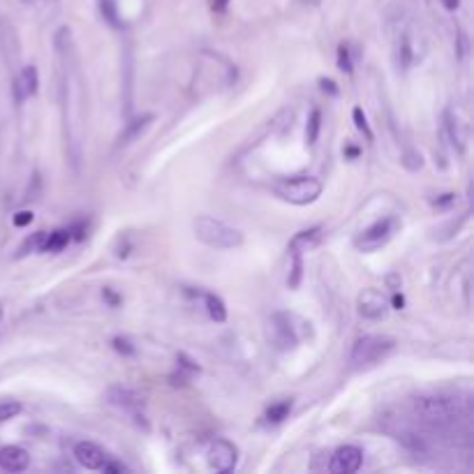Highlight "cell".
I'll return each mask as SVG.
<instances>
[{"mask_svg":"<svg viewBox=\"0 0 474 474\" xmlns=\"http://www.w3.org/2000/svg\"><path fill=\"white\" fill-rule=\"evenodd\" d=\"M320 130H322V111L320 109H313V111H310L308 125H306V144L308 146H315L317 144Z\"/></svg>","mask_w":474,"mask_h":474,"instance_id":"obj_19","label":"cell"},{"mask_svg":"<svg viewBox=\"0 0 474 474\" xmlns=\"http://www.w3.org/2000/svg\"><path fill=\"white\" fill-rule=\"evenodd\" d=\"M320 83H322V91H329L331 95L338 93V88H335V81H331V79H320Z\"/></svg>","mask_w":474,"mask_h":474,"instance_id":"obj_34","label":"cell"},{"mask_svg":"<svg viewBox=\"0 0 474 474\" xmlns=\"http://www.w3.org/2000/svg\"><path fill=\"white\" fill-rule=\"evenodd\" d=\"M102 470H105V472H125L127 468H125V465H120V463H109V461H105Z\"/></svg>","mask_w":474,"mask_h":474,"instance_id":"obj_32","label":"cell"},{"mask_svg":"<svg viewBox=\"0 0 474 474\" xmlns=\"http://www.w3.org/2000/svg\"><path fill=\"white\" fill-rule=\"evenodd\" d=\"M393 229H395V220L393 218H382L373 222L368 229H364L361 234L357 236L354 245L361 250V253H375L382 245H386L393 236Z\"/></svg>","mask_w":474,"mask_h":474,"instance_id":"obj_6","label":"cell"},{"mask_svg":"<svg viewBox=\"0 0 474 474\" xmlns=\"http://www.w3.org/2000/svg\"><path fill=\"white\" fill-rule=\"evenodd\" d=\"M412 412L421 424L433 430H446L470 417V407H465L461 400H449L442 395H419L412 400Z\"/></svg>","mask_w":474,"mask_h":474,"instance_id":"obj_1","label":"cell"},{"mask_svg":"<svg viewBox=\"0 0 474 474\" xmlns=\"http://www.w3.org/2000/svg\"><path fill=\"white\" fill-rule=\"evenodd\" d=\"M338 67L342 72H352V58H349V49L347 45H340L338 47Z\"/></svg>","mask_w":474,"mask_h":474,"instance_id":"obj_26","label":"cell"},{"mask_svg":"<svg viewBox=\"0 0 474 474\" xmlns=\"http://www.w3.org/2000/svg\"><path fill=\"white\" fill-rule=\"evenodd\" d=\"M236 458H238V451L236 446L227 442V439H213L209 444V449H206V461H209V468L220 472V474H227L236 468Z\"/></svg>","mask_w":474,"mask_h":474,"instance_id":"obj_7","label":"cell"},{"mask_svg":"<svg viewBox=\"0 0 474 474\" xmlns=\"http://www.w3.org/2000/svg\"><path fill=\"white\" fill-rule=\"evenodd\" d=\"M403 165L407 169H412V171L421 169V155L415 153V151H407V155H405V160H403Z\"/></svg>","mask_w":474,"mask_h":474,"instance_id":"obj_29","label":"cell"},{"mask_svg":"<svg viewBox=\"0 0 474 474\" xmlns=\"http://www.w3.org/2000/svg\"><path fill=\"white\" fill-rule=\"evenodd\" d=\"M398 63L403 70H407V67L415 63V49H412V40L407 35H403L400 45H398Z\"/></svg>","mask_w":474,"mask_h":474,"instance_id":"obj_21","label":"cell"},{"mask_svg":"<svg viewBox=\"0 0 474 474\" xmlns=\"http://www.w3.org/2000/svg\"><path fill=\"white\" fill-rule=\"evenodd\" d=\"M70 241H72V229H56L51 231V234H45L42 250H45V253H58V250L67 248Z\"/></svg>","mask_w":474,"mask_h":474,"instance_id":"obj_16","label":"cell"},{"mask_svg":"<svg viewBox=\"0 0 474 474\" xmlns=\"http://www.w3.org/2000/svg\"><path fill=\"white\" fill-rule=\"evenodd\" d=\"M291 260H294V264H291V275H289L287 284L291 289H296L299 282H301V275H304V264H301V255L299 253H291Z\"/></svg>","mask_w":474,"mask_h":474,"instance_id":"obj_25","label":"cell"},{"mask_svg":"<svg viewBox=\"0 0 474 474\" xmlns=\"http://www.w3.org/2000/svg\"><path fill=\"white\" fill-rule=\"evenodd\" d=\"M322 227H310V229H304L299 231V234L289 241V253H308V250H313L322 243Z\"/></svg>","mask_w":474,"mask_h":474,"instance_id":"obj_15","label":"cell"},{"mask_svg":"<svg viewBox=\"0 0 474 474\" xmlns=\"http://www.w3.org/2000/svg\"><path fill=\"white\" fill-rule=\"evenodd\" d=\"M442 5L446 7L449 12H456L461 7V0H442Z\"/></svg>","mask_w":474,"mask_h":474,"instance_id":"obj_38","label":"cell"},{"mask_svg":"<svg viewBox=\"0 0 474 474\" xmlns=\"http://www.w3.org/2000/svg\"><path fill=\"white\" fill-rule=\"evenodd\" d=\"M291 412V400H280V403H273L269 410H266V421L269 424H280L289 417Z\"/></svg>","mask_w":474,"mask_h":474,"instance_id":"obj_20","label":"cell"},{"mask_svg":"<svg viewBox=\"0 0 474 474\" xmlns=\"http://www.w3.org/2000/svg\"><path fill=\"white\" fill-rule=\"evenodd\" d=\"M21 412V403H16V400H3L0 403V424L3 421H10V419H14L16 415Z\"/></svg>","mask_w":474,"mask_h":474,"instance_id":"obj_24","label":"cell"},{"mask_svg":"<svg viewBox=\"0 0 474 474\" xmlns=\"http://www.w3.org/2000/svg\"><path fill=\"white\" fill-rule=\"evenodd\" d=\"M153 120V116L151 114H146V116H139V118H132L130 123L125 125V130H123V134H120V139H118V144L120 146H125V144H130L132 139H137L146 127H149V123Z\"/></svg>","mask_w":474,"mask_h":474,"instance_id":"obj_17","label":"cell"},{"mask_svg":"<svg viewBox=\"0 0 474 474\" xmlns=\"http://www.w3.org/2000/svg\"><path fill=\"white\" fill-rule=\"evenodd\" d=\"M33 218H35V215H33V211H19V213L14 215V225L16 227H25V225H30Z\"/></svg>","mask_w":474,"mask_h":474,"instance_id":"obj_30","label":"cell"},{"mask_svg":"<svg viewBox=\"0 0 474 474\" xmlns=\"http://www.w3.org/2000/svg\"><path fill=\"white\" fill-rule=\"evenodd\" d=\"M453 197H456V195H451V192H449V195H442V197H439V200H435L433 204H435V206H449V204H453Z\"/></svg>","mask_w":474,"mask_h":474,"instance_id":"obj_35","label":"cell"},{"mask_svg":"<svg viewBox=\"0 0 474 474\" xmlns=\"http://www.w3.org/2000/svg\"><path fill=\"white\" fill-rule=\"evenodd\" d=\"M100 5H102V14L107 16V21L116 25L118 16H116V3H114V0H100Z\"/></svg>","mask_w":474,"mask_h":474,"instance_id":"obj_28","label":"cell"},{"mask_svg":"<svg viewBox=\"0 0 474 474\" xmlns=\"http://www.w3.org/2000/svg\"><path fill=\"white\" fill-rule=\"evenodd\" d=\"M227 5H229V0H213V12L222 14L227 10Z\"/></svg>","mask_w":474,"mask_h":474,"instance_id":"obj_36","label":"cell"},{"mask_svg":"<svg viewBox=\"0 0 474 474\" xmlns=\"http://www.w3.org/2000/svg\"><path fill=\"white\" fill-rule=\"evenodd\" d=\"M310 333V324L291 313H275L269 322V338L278 349L296 347L301 338Z\"/></svg>","mask_w":474,"mask_h":474,"instance_id":"obj_3","label":"cell"},{"mask_svg":"<svg viewBox=\"0 0 474 474\" xmlns=\"http://www.w3.org/2000/svg\"><path fill=\"white\" fill-rule=\"evenodd\" d=\"M30 465V456L21 446H3L0 449V468L5 472H23Z\"/></svg>","mask_w":474,"mask_h":474,"instance_id":"obj_14","label":"cell"},{"mask_svg":"<svg viewBox=\"0 0 474 474\" xmlns=\"http://www.w3.org/2000/svg\"><path fill=\"white\" fill-rule=\"evenodd\" d=\"M102 294H105V299H107V301H109V304H111V306H114V308H116V306L120 304V299H118V296H116V294H114V291H111L109 287H105V291H102Z\"/></svg>","mask_w":474,"mask_h":474,"instance_id":"obj_33","label":"cell"},{"mask_svg":"<svg viewBox=\"0 0 474 474\" xmlns=\"http://www.w3.org/2000/svg\"><path fill=\"white\" fill-rule=\"evenodd\" d=\"M111 345H114L116 352H120V354H125V357H132L134 354V345L127 340V338H120V335H118V338L111 340Z\"/></svg>","mask_w":474,"mask_h":474,"instance_id":"obj_27","label":"cell"},{"mask_svg":"<svg viewBox=\"0 0 474 474\" xmlns=\"http://www.w3.org/2000/svg\"><path fill=\"white\" fill-rule=\"evenodd\" d=\"M361 463H364V451L359 449V446H340L338 451L331 456V463H329V470L333 474H354Z\"/></svg>","mask_w":474,"mask_h":474,"instance_id":"obj_9","label":"cell"},{"mask_svg":"<svg viewBox=\"0 0 474 474\" xmlns=\"http://www.w3.org/2000/svg\"><path fill=\"white\" fill-rule=\"evenodd\" d=\"M45 234L47 231H35L30 238L23 241V245L19 248V257L28 255V253H35V250H42V241H45Z\"/></svg>","mask_w":474,"mask_h":474,"instance_id":"obj_22","label":"cell"},{"mask_svg":"<svg viewBox=\"0 0 474 474\" xmlns=\"http://www.w3.org/2000/svg\"><path fill=\"white\" fill-rule=\"evenodd\" d=\"M178 361H180V364H178V366H180V368H185V370H187V373H200V366H197V364H195V361H192V359H190L187 354H178Z\"/></svg>","mask_w":474,"mask_h":474,"instance_id":"obj_31","label":"cell"},{"mask_svg":"<svg viewBox=\"0 0 474 474\" xmlns=\"http://www.w3.org/2000/svg\"><path fill=\"white\" fill-rule=\"evenodd\" d=\"M107 400H109L111 405H116V407L125 410L127 415H132L137 424H139V426L144 424V428H146L144 412H141V407H144V398H141V395L137 393V391L127 389V386H111L109 393H107Z\"/></svg>","mask_w":474,"mask_h":474,"instance_id":"obj_8","label":"cell"},{"mask_svg":"<svg viewBox=\"0 0 474 474\" xmlns=\"http://www.w3.org/2000/svg\"><path fill=\"white\" fill-rule=\"evenodd\" d=\"M204 304H206V310H209L211 320L215 322H225L227 320V308H225V301H222L218 294H204Z\"/></svg>","mask_w":474,"mask_h":474,"instance_id":"obj_18","label":"cell"},{"mask_svg":"<svg viewBox=\"0 0 474 474\" xmlns=\"http://www.w3.org/2000/svg\"><path fill=\"white\" fill-rule=\"evenodd\" d=\"M357 306H359V313L366 317V320H379V317H384L386 313V299L379 289H373L368 287L359 294L357 299Z\"/></svg>","mask_w":474,"mask_h":474,"instance_id":"obj_10","label":"cell"},{"mask_svg":"<svg viewBox=\"0 0 474 474\" xmlns=\"http://www.w3.org/2000/svg\"><path fill=\"white\" fill-rule=\"evenodd\" d=\"M444 130H446V134H449L453 149H458V153H463L465 141H468V125L463 123L453 109L444 111Z\"/></svg>","mask_w":474,"mask_h":474,"instance_id":"obj_13","label":"cell"},{"mask_svg":"<svg viewBox=\"0 0 474 474\" xmlns=\"http://www.w3.org/2000/svg\"><path fill=\"white\" fill-rule=\"evenodd\" d=\"M393 340L386 338V335H361L357 338V342L352 345V354L349 361L352 366H373L377 361H382L384 357L391 354L393 349Z\"/></svg>","mask_w":474,"mask_h":474,"instance_id":"obj_5","label":"cell"},{"mask_svg":"<svg viewBox=\"0 0 474 474\" xmlns=\"http://www.w3.org/2000/svg\"><path fill=\"white\" fill-rule=\"evenodd\" d=\"M192 229H195V236L200 238L204 245L215 248V250H234L238 245H243V231L218 218H211V215L195 218Z\"/></svg>","mask_w":474,"mask_h":474,"instance_id":"obj_2","label":"cell"},{"mask_svg":"<svg viewBox=\"0 0 474 474\" xmlns=\"http://www.w3.org/2000/svg\"><path fill=\"white\" fill-rule=\"evenodd\" d=\"M37 86H40L37 67L35 65L23 67L21 74L16 76V81H14V100H16V105H21V102L33 98V95L37 93Z\"/></svg>","mask_w":474,"mask_h":474,"instance_id":"obj_11","label":"cell"},{"mask_svg":"<svg viewBox=\"0 0 474 474\" xmlns=\"http://www.w3.org/2000/svg\"><path fill=\"white\" fill-rule=\"evenodd\" d=\"M3 322H5V310H3V304H0V333H3Z\"/></svg>","mask_w":474,"mask_h":474,"instance_id":"obj_40","label":"cell"},{"mask_svg":"<svg viewBox=\"0 0 474 474\" xmlns=\"http://www.w3.org/2000/svg\"><path fill=\"white\" fill-rule=\"evenodd\" d=\"M386 282H389V287H391L393 291H398V289H400V278H398V275H395V273H391L389 278H386Z\"/></svg>","mask_w":474,"mask_h":474,"instance_id":"obj_37","label":"cell"},{"mask_svg":"<svg viewBox=\"0 0 474 474\" xmlns=\"http://www.w3.org/2000/svg\"><path fill=\"white\" fill-rule=\"evenodd\" d=\"M74 458H76V463H79V465H83L86 470H102V465H105L107 456H105V451H102L98 444L79 442L74 446Z\"/></svg>","mask_w":474,"mask_h":474,"instance_id":"obj_12","label":"cell"},{"mask_svg":"<svg viewBox=\"0 0 474 474\" xmlns=\"http://www.w3.org/2000/svg\"><path fill=\"white\" fill-rule=\"evenodd\" d=\"M347 155H349V158H357V155H359V149H354V146H352V149H347Z\"/></svg>","mask_w":474,"mask_h":474,"instance_id":"obj_41","label":"cell"},{"mask_svg":"<svg viewBox=\"0 0 474 474\" xmlns=\"http://www.w3.org/2000/svg\"><path fill=\"white\" fill-rule=\"evenodd\" d=\"M352 118H354L357 130H359V132H364L368 141H373V130H370V125H368V120H366L364 109H361V107H354V111H352Z\"/></svg>","mask_w":474,"mask_h":474,"instance_id":"obj_23","label":"cell"},{"mask_svg":"<svg viewBox=\"0 0 474 474\" xmlns=\"http://www.w3.org/2000/svg\"><path fill=\"white\" fill-rule=\"evenodd\" d=\"M273 192L280 197L282 202L294 204V206H308L320 200L322 183L315 176H294V178H280L273 185Z\"/></svg>","mask_w":474,"mask_h":474,"instance_id":"obj_4","label":"cell"},{"mask_svg":"<svg viewBox=\"0 0 474 474\" xmlns=\"http://www.w3.org/2000/svg\"><path fill=\"white\" fill-rule=\"evenodd\" d=\"M393 306H395V310H400L405 306V299H403V294H398V291H393Z\"/></svg>","mask_w":474,"mask_h":474,"instance_id":"obj_39","label":"cell"}]
</instances>
